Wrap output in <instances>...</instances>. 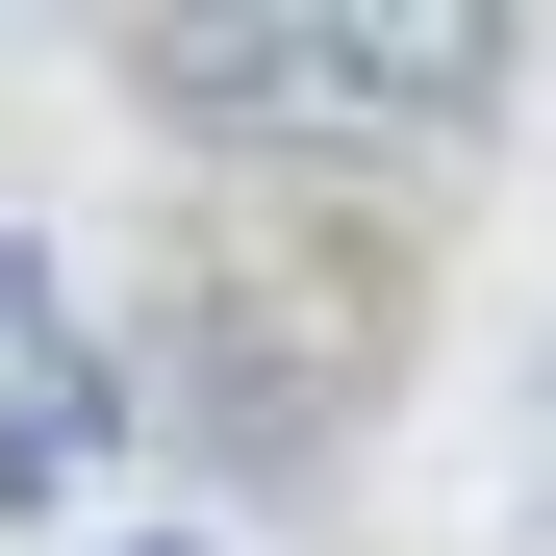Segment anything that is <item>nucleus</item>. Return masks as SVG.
<instances>
[{
    "label": "nucleus",
    "instance_id": "nucleus-1",
    "mask_svg": "<svg viewBox=\"0 0 556 556\" xmlns=\"http://www.w3.org/2000/svg\"><path fill=\"white\" fill-rule=\"evenodd\" d=\"M152 127H203L253 177H354V152H455L506 102V26L481 0H329V26H152Z\"/></svg>",
    "mask_w": 556,
    "mask_h": 556
}]
</instances>
